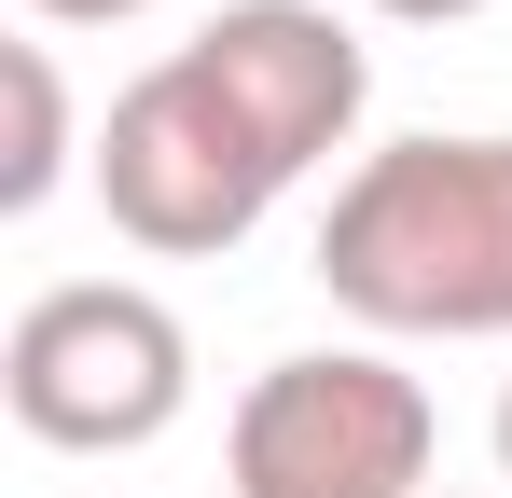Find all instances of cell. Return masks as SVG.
I'll list each match as a JSON object with an SVG mask.
<instances>
[{"mask_svg":"<svg viewBox=\"0 0 512 498\" xmlns=\"http://www.w3.org/2000/svg\"><path fill=\"white\" fill-rule=\"evenodd\" d=\"M499 471H512V388H499Z\"/></svg>","mask_w":512,"mask_h":498,"instance_id":"cell-8","label":"cell"},{"mask_svg":"<svg viewBox=\"0 0 512 498\" xmlns=\"http://www.w3.org/2000/svg\"><path fill=\"white\" fill-rule=\"evenodd\" d=\"M443 415L388 346H305L263 360L236 429H222V485L236 498H429Z\"/></svg>","mask_w":512,"mask_h":498,"instance_id":"cell-4","label":"cell"},{"mask_svg":"<svg viewBox=\"0 0 512 498\" xmlns=\"http://www.w3.org/2000/svg\"><path fill=\"white\" fill-rule=\"evenodd\" d=\"M0 97H14V153H0V222H28L56 180H70V83L56 42H0Z\"/></svg>","mask_w":512,"mask_h":498,"instance_id":"cell-5","label":"cell"},{"mask_svg":"<svg viewBox=\"0 0 512 498\" xmlns=\"http://www.w3.org/2000/svg\"><path fill=\"white\" fill-rule=\"evenodd\" d=\"M319 291L402 346L512 332V139H388L319 208Z\"/></svg>","mask_w":512,"mask_h":498,"instance_id":"cell-2","label":"cell"},{"mask_svg":"<svg viewBox=\"0 0 512 498\" xmlns=\"http://www.w3.org/2000/svg\"><path fill=\"white\" fill-rule=\"evenodd\" d=\"M374 14H402V28H457V14H485V0H374Z\"/></svg>","mask_w":512,"mask_h":498,"instance_id":"cell-7","label":"cell"},{"mask_svg":"<svg viewBox=\"0 0 512 498\" xmlns=\"http://www.w3.org/2000/svg\"><path fill=\"white\" fill-rule=\"evenodd\" d=\"M42 28H125V14H153V0H28Z\"/></svg>","mask_w":512,"mask_h":498,"instance_id":"cell-6","label":"cell"},{"mask_svg":"<svg viewBox=\"0 0 512 498\" xmlns=\"http://www.w3.org/2000/svg\"><path fill=\"white\" fill-rule=\"evenodd\" d=\"M0 402L56 457H139L167 443L194 402V332L139 291V277H56L0 332Z\"/></svg>","mask_w":512,"mask_h":498,"instance_id":"cell-3","label":"cell"},{"mask_svg":"<svg viewBox=\"0 0 512 498\" xmlns=\"http://www.w3.org/2000/svg\"><path fill=\"white\" fill-rule=\"evenodd\" d=\"M360 97L374 56L333 0H222L97 111V208L153 263H222L319 153H346Z\"/></svg>","mask_w":512,"mask_h":498,"instance_id":"cell-1","label":"cell"}]
</instances>
